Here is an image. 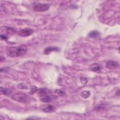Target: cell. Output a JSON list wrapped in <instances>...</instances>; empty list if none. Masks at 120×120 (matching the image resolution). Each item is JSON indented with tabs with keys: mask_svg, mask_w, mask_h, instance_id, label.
<instances>
[{
	"mask_svg": "<svg viewBox=\"0 0 120 120\" xmlns=\"http://www.w3.org/2000/svg\"><path fill=\"white\" fill-rule=\"evenodd\" d=\"M81 95L84 98H88L90 95V92L89 91H87V90L83 91L81 92Z\"/></svg>",
	"mask_w": 120,
	"mask_h": 120,
	"instance_id": "cell-13",
	"label": "cell"
},
{
	"mask_svg": "<svg viewBox=\"0 0 120 120\" xmlns=\"http://www.w3.org/2000/svg\"><path fill=\"white\" fill-rule=\"evenodd\" d=\"M27 49L22 46H11L8 48L7 51V54L11 57H18L24 55Z\"/></svg>",
	"mask_w": 120,
	"mask_h": 120,
	"instance_id": "cell-1",
	"label": "cell"
},
{
	"mask_svg": "<svg viewBox=\"0 0 120 120\" xmlns=\"http://www.w3.org/2000/svg\"><path fill=\"white\" fill-rule=\"evenodd\" d=\"M0 92H1V93L3 95H5L7 96H9V95H12L11 90L8 89L3 88L2 87H0Z\"/></svg>",
	"mask_w": 120,
	"mask_h": 120,
	"instance_id": "cell-10",
	"label": "cell"
},
{
	"mask_svg": "<svg viewBox=\"0 0 120 120\" xmlns=\"http://www.w3.org/2000/svg\"><path fill=\"white\" fill-rule=\"evenodd\" d=\"M0 38L1 39H3V40H7L8 39V37L4 34H1L0 35Z\"/></svg>",
	"mask_w": 120,
	"mask_h": 120,
	"instance_id": "cell-17",
	"label": "cell"
},
{
	"mask_svg": "<svg viewBox=\"0 0 120 120\" xmlns=\"http://www.w3.org/2000/svg\"><path fill=\"white\" fill-rule=\"evenodd\" d=\"M40 100L44 103H49L52 101V97H50V96L48 95L47 94L42 97L40 98Z\"/></svg>",
	"mask_w": 120,
	"mask_h": 120,
	"instance_id": "cell-11",
	"label": "cell"
},
{
	"mask_svg": "<svg viewBox=\"0 0 120 120\" xmlns=\"http://www.w3.org/2000/svg\"><path fill=\"white\" fill-rule=\"evenodd\" d=\"M81 82L83 84H85L86 83H87V80L86 78H83V77H81Z\"/></svg>",
	"mask_w": 120,
	"mask_h": 120,
	"instance_id": "cell-16",
	"label": "cell"
},
{
	"mask_svg": "<svg viewBox=\"0 0 120 120\" xmlns=\"http://www.w3.org/2000/svg\"><path fill=\"white\" fill-rule=\"evenodd\" d=\"M99 36L100 33L97 30H92L90 31L88 34V37L90 38H97Z\"/></svg>",
	"mask_w": 120,
	"mask_h": 120,
	"instance_id": "cell-8",
	"label": "cell"
},
{
	"mask_svg": "<svg viewBox=\"0 0 120 120\" xmlns=\"http://www.w3.org/2000/svg\"><path fill=\"white\" fill-rule=\"evenodd\" d=\"M43 111L46 112H51L54 110V107L52 105H47L45 107L42 109Z\"/></svg>",
	"mask_w": 120,
	"mask_h": 120,
	"instance_id": "cell-12",
	"label": "cell"
},
{
	"mask_svg": "<svg viewBox=\"0 0 120 120\" xmlns=\"http://www.w3.org/2000/svg\"><path fill=\"white\" fill-rule=\"evenodd\" d=\"M5 59V58H3V59H2V56H0V61H1V62H2V61H4V60Z\"/></svg>",
	"mask_w": 120,
	"mask_h": 120,
	"instance_id": "cell-18",
	"label": "cell"
},
{
	"mask_svg": "<svg viewBox=\"0 0 120 120\" xmlns=\"http://www.w3.org/2000/svg\"><path fill=\"white\" fill-rule=\"evenodd\" d=\"M60 50L59 48L57 47H52V46H50V47H47L46 48H45L44 50V53L45 54H48L49 53H50L52 51H56L58 52Z\"/></svg>",
	"mask_w": 120,
	"mask_h": 120,
	"instance_id": "cell-6",
	"label": "cell"
},
{
	"mask_svg": "<svg viewBox=\"0 0 120 120\" xmlns=\"http://www.w3.org/2000/svg\"><path fill=\"white\" fill-rule=\"evenodd\" d=\"M38 95L40 98L47 95V92H48L47 90L46 89H45V88L40 89L38 90Z\"/></svg>",
	"mask_w": 120,
	"mask_h": 120,
	"instance_id": "cell-9",
	"label": "cell"
},
{
	"mask_svg": "<svg viewBox=\"0 0 120 120\" xmlns=\"http://www.w3.org/2000/svg\"><path fill=\"white\" fill-rule=\"evenodd\" d=\"M101 68V66L98 63H93L90 66V69L93 72H97L100 70Z\"/></svg>",
	"mask_w": 120,
	"mask_h": 120,
	"instance_id": "cell-7",
	"label": "cell"
},
{
	"mask_svg": "<svg viewBox=\"0 0 120 120\" xmlns=\"http://www.w3.org/2000/svg\"><path fill=\"white\" fill-rule=\"evenodd\" d=\"M50 8V5L47 3H38L33 7V10L37 12H43L47 10Z\"/></svg>",
	"mask_w": 120,
	"mask_h": 120,
	"instance_id": "cell-3",
	"label": "cell"
},
{
	"mask_svg": "<svg viewBox=\"0 0 120 120\" xmlns=\"http://www.w3.org/2000/svg\"><path fill=\"white\" fill-rule=\"evenodd\" d=\"M11 97L14 100L21 103H27L29 101V97L27 95L22 92H16L12 94Z\"/></svg>",
	"mask_w": 120,
	"mask_h": 120,
	"instance_id": "cell-2",
	"label": "cell"
},
{
	"mask_svg": "<svg viewBox=\"0 0 120 120\" xmlns=\"http://www.w3.org/2000/svg\"><path fill=\"white\" fill-rule=\"evenodd\" d=\"M33 33V30L30 28H24L19 30L17 32L18 34L23 37H26L29 36L32 34Z\"/></svg>",
	"mask_w": 120,
	"mask_h": 120,
	"instance_id": "cell-4",
	"label": "cell"
},
{
	"mask_svg": "<svg viewBox=\"0 0 120 120\" xmlns=\"http://www.w3.org/2000/svg\"><path fill=\"white\" fill-rule=\"evenodd\" d=\"M38 88H37L36 86L33 85V86H31V87H30V93L31 94H33V93H34L36 92L37 91H38Z\"/></svg>",
	"mask_w": 120,
	"mask_h": 120,
	"instance_id": "cell-14",
	"label": "cell"
},
{
	"mask_svg": "<svg viewBox=\"0 0 120 120\" xmlns=\"http://www.w3.org/2000/svg\"><path fill=\"white\" fill-rule=\"evenodd\" d=\"M17 86H18V88H19V89H27L28 88L27 86L23 83H20Z\"/></svg>",
	"mask_w": 120,
	"mask_h": 120,
	"instance_id": "cell-15",
	"label": "cell"
},
{
	"mask_svg": "<svg viewBox=\"0 0 120 120\" xmlns=\"http://www.w3.org/2000/svg\"><path fill=\"white\" fill-rule=\"evenodd\" d=\"M119 66V63L113 60H109L106 63V67L110 69H112L118 68Z\"/></svg>",
	"mask_w": 120,
	"mask_h": 120,
	"instance_id": "cell-5",
	"label": "cell"
}]
</instances>
